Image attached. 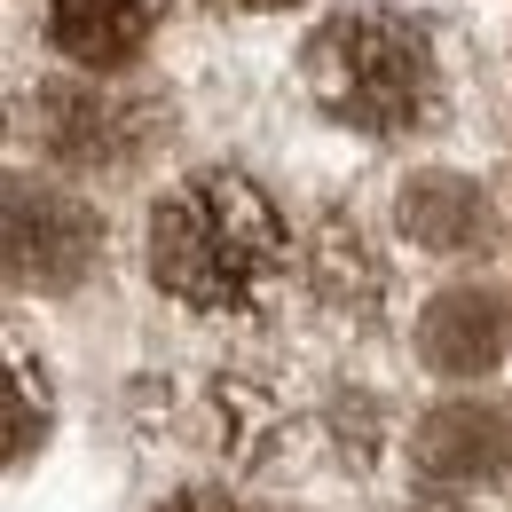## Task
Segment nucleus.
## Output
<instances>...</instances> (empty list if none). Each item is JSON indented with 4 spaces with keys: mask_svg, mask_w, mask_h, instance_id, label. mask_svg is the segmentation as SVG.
Wrapping results in <instances>:
<instances>
[{
    "mask_svg": "<svg viewBox=\"0 0 512 512\" xmlns=\"http://www.w3.org/2000/svg\"><path fill=\"white\" fill-rule=\"evenodd\" d=\"M150 276L190 316H253L284 276V221L260 182L205 166L150 205Z\"/></svg>",
    "mask_w": 512,
    "mask_h": 512,
    "instance_id": "f257e3e1",
    "label": "nucleus"
},
{
    "mask_svg": "<svg viewBox=\"0 0 512 512\" xmlns=\"http://www.w3.org/2000/svg\"><path fill=\"white\" fill-rule=\"evenodd\" d=\"M323 111L347 119L363 134H402L434 111V40L394 16V8H363V16H339L308 56Z\"/></svg>",
    "mask_w": 512,
    "mask_h": 512,
    "instance_id": "f03ea898",
    "label": "nucleus"
},
{
    "mask_svg": "<svg viewBox=\"0 0 512 512\" xmlns=\"http://www.w3.org/2000/svg\"><path fill=\"white\" fill-rule=\"evenodd\" d=\"M158 0H48V40L79 71H119L150 48Z\"/></svg>",
    "mask_w": 512,
    "mask_h": 512,
    "instance_id": "7ed1b4c3",
    "label": "nucleus"
},
{
    "mask_svg": "<svg viewBox=\"0 0 512 512\" xmlns=\"http://www.w3.org/2000/svg\"><path fill=\"white\" fill-rule=\"evenodd\" d=\"M166 512H260V505H245V497H229V489H190V497H174Z\"/></svg>",
    "mask_w": 512,
    "mask_h": 512,
    "instance_id": "20e7f679",
    "label": "nucleus"
},
{
    "mask_svg": "<svg viewBox=\"0 0 512 512\" xmlns=\"http://www.w3.org/2000/svg\"><path fill=\"white\" fill-rule=\"evenodd\" d=\"M229 8H284V0H229Z\"/></svg>",
    "mask_w": 512,
    "mask_h": 512,
    "instance_id": "39448f33",
    "label": "nucleus"
}]
</instances>
